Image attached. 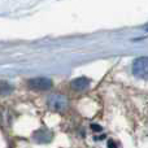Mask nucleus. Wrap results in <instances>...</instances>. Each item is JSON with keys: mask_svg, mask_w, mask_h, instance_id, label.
Masks as SVG:
<instances>
[{"mask_svg": "<svg viewBox=\"0 0 148 148\" xmlns=\"http://www.w3.org/2000/svg\"><path fill=\"white\" fill-rule=\"evenodd\" d=\"M48 107L51 108L55 112H64L68 108V100L64 95H52L48 97V101H47Z\"/></svg>", "mask_w": 148, "mask_h": 148, "instance_id": "obj_1", "label": "nucleus"}, {"mask_svg": "<svg viewBox=\"0 0 148 148\" xmlns=\"http://www.w3.org/2000/svg\"><path fill=\"white\" fill-rule=\"evenodd\" d=\"M108 147H109V148H116V146H114V143H113V142H109Z\"/></svg>", "mask_w": 148, "mask_h": 148, "instance_id": "obj_7", "label": "nucleus"}, {"mask_svg": "<svg viewBox=\"0 0 148 148\" xmlns=\"http://www.w3.org/2000/svg\"><path fill=\"white\" fill-rule=\"evenodd\" d=\"M27 86L35 91H46V90L51 88L52 82L48 78H33L27 82Z\"/></svg>", "mask_w": 148, "mask_h": 148, "instance_id": "obj_3", "label": "nucleus"}, {"mask_svg": "<svg viewBox=\"0 0 148 148\" xmlns=\"http://www.w3.org/2000/svg\"><path fill=\"white\" fill-rule=\"evenodd\" d=\"M88 86H90V79L84 78V77L75 78L72 82V88L75 90V91H84V90H87Z\"/></svg>", "mask_w": 148, "mask_h": 148, "instance_id": "obj_5", "label": "nucleus"}, {"mask_svg": "<svg viewBox=\"0 0 148 148\" xmlns=\"http://www.w3.org/2000/svg\"><path fill=\"white\" fill-rule=\"evenodd\" d=\"M12 90H13V87L8 82L0 81V95H8L12 92Z\"/></svg>", "mask_w": 148, "mask_h": 148, "instance_id": "obj_6", "label": "nucleus"}, {"mask_svg": "<svg viewBox=\"0 0 148 148\" xmlns=\"http://www.w3.org/2000/svg\"><path fill=\"white\" fill-rule=\"evenodd\" d=\"M133 73L138 78H148V57H139L133 64Z\"/></svg>", "mask_w": 148, "mask_h": 148, "instance_id": "obj_2", "label": "nucleus"}, {"mask_svg": "<svg viewBox=\"0 0 148 148\" xmlns=\"http://www.w3.org/2000/svg\"><path fill=\"white\" fill-rule=\"evenodd\" d=\"M52 139V133L49 130H38L35 134H34V140L38 142V143H48Z\"/></svg>", "mask_w": 148, "mask_h": 148, "instance_id": "obj_4", "label": "nucleus"}]
</instances>
